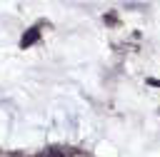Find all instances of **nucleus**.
<instances>
[{"label":"nucleus","mask_w":160,"mask_h":157,"mask_svg":"<svg viewBox=\"0 0 160 157\" xmlns=\"http://www.w3.org/2000/svg\"><path fill=\"white\" fill-rule=\"evenodd\" d=\"M38 37H40V32H38V27H30L25 35H22V40H20V45L22 47H28V45H32V42H38Z\"/></svg>","instance_id":"nucleus-1"},{"label":"nucleus","mask_w":160,"mask_h":157,"mask_svg":"<svg viewBox=\"0 0 160 157\" xmlns=\"http://www.w3.org/2000/svg\"><path fill=\"white\" fill-rule=\"evenodd\" d=\"M150 82H152V85H160V82H158V80H150Z\"/></svg>","instance_id":"nucleus-3"},{"label":"nucleus","mask_w":160,"mask_h":157,"mask_svg":"<svg viewBox=\"0 0 160 157\" xmlns=\"http://www.w3.org/2000/svg\"><path fill=\"white\" fill-rule=\"evenodd\" d=\"M48 157H62V155H60V152H55V150H52V152H48Z\"/></svg>","instance_id":"nucleus-2"}]
</instances>
